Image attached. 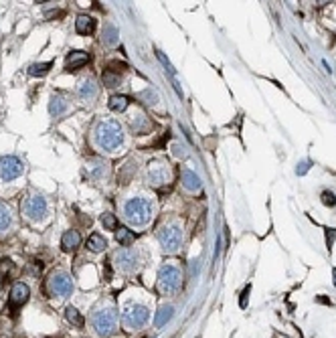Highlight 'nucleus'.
Returning a JSON list of instances; mask_svg holds the SVG:
<instances>
[{"mask_svg": "<svg viewBox=\"0 0 336 338\" xmlns=\"http://www.w3.org/2000/svg\"><path fill=\"white\" fill-rule=\"evenodd\" d=\"M332 273H334V277H336V269H334V271H332ZM334 284H336V279H334Z\"/></svg>", "mask_w": 336, "mask_h": 338, "instance_id": "obj_35", "label": "nucleus"}, {"mask_svg": "<svg viewBox=\"0 0 336 338\" xmlns=\"http://www.w3.org/2000/svg\"><path fill=\"white\" fill-rule=\"evenodd\" d=\"M75 29L79 35H91L95 31V20L87 14H79L77 20H75Z\"/></svg>", "mask_w": 336, "mask_h": 338, "instance_id": "obj_16", "label": "nucleus"}, {"mask_svg": "<svg viewBox=\"0 0 336 338\" xmlns=\"http://www.w3.org/2000/svg\"><path fill=\"white\" fill-rule=\"evenodd\" d=\"M158 241L162 245L164 251H176L182 243V229L178 223H164L160 229H158Z\"/></svg>", "mask_w": 336, "mask_h": 338, "instance_id": "obj_4", "label": "nucleus"}, {"mask_svg": "<svg viewBox=\"0 0 336 338\" xmlns=\"http://www.w3.org/2000/svg\"><path fill=\"white\" fill-rule=\"evenodd\" d=\"M79 243H81V235L77 231H65L61 237V247L65 251H73L75 247H79Z\"/></svg>", "mask_w": 336, "mask_h": 338, "instance_id": "obj_15", "label": "nucleus"}, {"mask_svg": "<svg viewBox=\"0 0 336 338\" xmlns=\"http://www.w3.org/2000/svg\"><path fill=\"white\" fill-rule=\"evenodd\" d=\"M172 172H170V164L164 162V160H152L148 164V170H146V180L148 184L152 186H162V184H168Z\"/></svg>", "mask_w": 336, "mask_h": 338, "instance_id": "obj_6", "label": "nucleus"}, {"mask_svg": "<svg viewBox=\"0 0 336 338\" xmlns=\"http://www.w3.org/2000/svg\"><path fill=\"white\" fill-rule=\"evenodd\" d=\"M118 326V312L116 310H99L93 316V328L101 336H109Z\"/></svg>", "mask_w": 336, "mask_h": 338, "instance_id": "obj_7", "label": "nucleus"}, {"mask_svg": "<svg viewBox=\"0 0 336 338\" xmlns=\"http://www.w3.org/2000/svg\"><path fill=\"white\" fill-rule=\"evenodd\" d=\"M122 318L128 328H142L150 318V310L142 304H130V306H126Z\"/></svg>", "mask_w": 336, "mask_h": 338, "instance_id": "obj_5", "label": "nucleus"}, {"mask_svg": "<svg viewBox=\"0 0 336 338\" xmlns=\"http://www.w3.org/2000/svg\"><path fill=\"white\" fill-rule=\"evenodd\" d=\"M174 154H176V156H182V148H180V146H178V144H176V146H174Z\"/></svg>", "mask_w": 336, "mask_h": 338, "instance_id": "obj_34", "label": "nucleus"}, {"mask_svg": "<svg viewBox=\"0 0 336 338\" xmlns=\"http://www.w3.org/2000/svg\"><path fill=\"white\" fill-rule=\"evenodd\" d=\"M101 225H103L105 229H109V231H116V229H118V219H116L111 213H103V215H101Z\"/></svg>", "mask_w": 336, "mask_h": 338, "instance_id": "obj_26", "label": "nucleus"}, {"mask_svg": "<svg viewBox=\"0 0 336 338\" xmlns=\"http://www.w3.org/2000/svg\"><path fill=\"white\" fill-rule=\"evenodd\" d=\"M29 294H31L29 286L22 284V281H16V284L12 286V290H10V304H12V306H22V304L29 300Z\"/></svg>", "mask_w": 336, "mask_h": 338, "instance_id": "obj_13", "label": "nucleus"}, {"mask_svg": "<svg viewBox=\"0 0 336 338\" xmlns=\"http://www.w3.org/2000/svg\"><path fill=\"white\" fill-rule=\"evenodd\" d=\"M65 318H67L73 326H83V318H81V314H79L73 306H69V308L65 310Z\"/></svg>", "mask_w": 336, "mask_h": 338, "instance_id": "obj_24", "label": "nucleus"}, {"mask_svg": "<svg viewBox=\"0 0 336 338\" xmlns=\"http://www.w3.org/2000/svg\"><path fill=\"white\" fill-rule=\"evenodd\" d=\"M180 286H182L180 269L176 265H172V263L162 265L160 271H158V290L162 294H174V292L180 290Z\"/></svg>", "mask_w": 336, "mask_h": 338, "instance_id": "obj_3", "label": "nucleus"}, {"mask_svg": "<svg viewBox=\"0 0 336 338\" xmlns=\"http://www.w3.org/2000/svg\"><path fill=\"white\" fill-rule=\"evenodd\" d=\"M51 65H53V63H35V65L29 67V73L35 75V77H37V75H45V73L51 69Z\"/></svg>", "mask_w": 336, "mask_h": 338, "instance_id": "obj_25", "label": "nucleus"}, {"mask_svg": "<svg viewBox=\"0 0 336 338\" xmlns=\"http://www.w3.org/2000/svg\"><path fill=\"white\" fill-rule=\"evenodd\" d=\"M22 162L16 156H2L0 158V178L2 180H14L22 174Z\"/></svg>", "mask_w": 336, "mask_h": 338, "instance_id": "obj_10", "label": "nucleus"}, {"mask_svg": "<svg viewBox=\"0 0 336 338\" xmlns=\"http://www.w3.org/2000/svg\"><path fill=\"white\" fill-rule=\"evenodd\" d=\"M116 239H118L120 245L128 247V245H132V243L136 241V235H134V231H130V229H126V227H118V229H116Z\"/></svg>", "mask_w": 336, "mask_h": 338, "instance_id": "obj_18", "label": "nucleus"}, {"mask_svg": "<svg viewBox=\"0 0 336 338\" xmlns=\"http://www.w3.org/2000/svg\"><path fill=\"white\" fill-rule=\"evenodd\" d=\"M65 109H67V101H65L61 95H53L51 101H49V114L57 118V116H61Z\"/></svg>", "mask_w": 336, "mask_h": 338, "instance_id": "obj_17", "label": "nucleus"}, {"mask_svg": "<svg viewBox=\"0 0 336 338\" xmlns=\"http://www.w3.org/2000/svg\"><path fill=\"white\" fill-rule=\"evenodd\" d=\"M128 97L126 95H111L109 97V101H107V105H109V109H114V111H124L126 107H128Z\"/></svg>", "mask_w": 336, "mask_h": 338, "instance_id": "obj_20", "label": "nucleus"}, {"mask_svg": "<svg viewBox=\"0 0 336 338\" xmlns=\"http://www.w3.org/2000/svg\"><path fill=\"white\" fill-rule=\"evenodd\" d=\"M103 85H107V87H116V85H120V73H114L111 69L103 71Z\"/></svg>", "mask_w": 336, "mask_h": 338, "instance_id": "obj_27", "label": "nucleus"}, {"mask_svg": "<svg viewBox=\"0 0 336 338\" xmlns=\"http://www.w3.org/2000/svg\"><path fill=\"white\" fill-rule=\"evenodd\" d=\"M49 290H51V294H55L59 298H67L73 292V281H71V277L67 273L57 271V273H53L49 277Z\"/></svg>", "mask_w": 336, "mask_h": 338, "instance_id": "obj_8", "label": "nucleus"}, {"mask_svg": "<svg viewBox=\"0 0 336 338\" xmlns=\"http://www.w3.org/2000/svg\"><path fill=\"white\" fill-rule=\"evenodd\" d=\"M47 213V201L41 194H33L24 203V217L31 221H41Z\"/></svg>", "mask_w": 336, "mask_h": 338, "instance_id": "obj_9", "label": "nucleus"}, {"mask_svg": "<svg viewBox=\"0 0 336 338\" xmlns=\"http://www.w3.org/2000/svg\"><path fill=\"white\" fill-rule=\"evenodd\" d=\"M87 247H89L91 251L99 254V251H103V249L107 247V241L103 239V235H99V233H93V235L87 239Z\"/></svg>", "mask_w": 336, "mask_h": 338, "instance_id": "obj_19", "label": "nucleus"}, {"mask_svg": "<svg viewBox=\"0 0 336 338\" xmlns=\"http://www.w3.org/2000/svg\"><path fill=\"white\" fill-rule=\"evenodd\" d=\"M322 203H324L326 207H334V205H336V196L332 194V192L324 190V192H322Z\"/></svg>", "mask_w": 336, "mask_h": 338, "instance_id": "obj_29", "label": "nucleus"}, {"mask_svg": "<svg viewBox=\"0 0 336 338\" xmlns=\"http://www.w3.org/2000/svg\"><path fill=\"white\" fill-rule=\"evenodd\" d=\"M249 292H251V288L247 286V288H245V292H243V298H241V308H245V306H247V304H245V298L249 296Z\"/></svg>", "mask_w": 336, "mask_h": 338, "instance_id": "obj_33", "label": "nucleus"}, {"mask_svg": "<svg viewBox=\"0 0 336 338\" xmlns=\"http://www.w3.org/2000/svg\"><path fill=\"white\" fill-rule=\"evenodd\" d=\"M118 37H120L118 29H116L114 24H105V31H103V43H105V45H116V43H118Z\"/></svg>", "mask_w": 336, "mask_h": 338, "instance_id": "obj_22", "label": "nucleus"}, {"mask_svg": "<svg viewBox=\"0 0 336 338\" xmlns=\"http://www.w3.org/2000/svg\"><path fill=\"white\" fill-rule=\"evenodd\" d=\"M172 312H174V310H172V306H162V308L158 310L156 318H154V324H156L158 328H160V326H164L168 320L172 318Z\"/></svg>", "mask_w": 336, "mask_h": 338, "instance_id": "obj_21", "label": "nucleus"}, {"mask_svg": "<svg viewBox=\"0 0 336 338\" xmlns=\"http://www.w3.org/2000/svg\"><path fill=\"white\" fill-rule=\"evenodd\" d=\"M180 178H182V186L190 192H197L201 188V178L192 172L190 168H182L180 170Z\"/></svg>", "mask_w": 336, "mask_h": 338, "instance_id": "obj_14", "label": "nucleus"}, {"mask_svg": "<svg viewBox=\"0 0 336 338\" xmlns=\"http://www.w3.org/2000/svg\"><path fill=\"white\" fill-rule=\"evenodd\" d=\"M79 93H81L83 97H95L97 87L93 83V79H83V81H79Z\"/></svg>", "mask_w": 336, "mask_h": 338, "instance_id": "obj_23", "label": "nucleus"}, {"mask_svg": "<svg viewBox=\"0 0 336 338\" xmlns=\"http://www.w3.org/2000/svg\"><path fill=\"white\" fill-rule=\"evenodd\" d=\"M10 225V213L4 205H0V231H4Z\"/></svg>", "mask_w": 336, "mask_h": 338, "instance_id": "obj_28", "label": "nucleus"}, {"mask_svg": "<svg viewBox=\"0 0 336 338\" xmlns=\"http://www.w3.org/2000/svg\"><path fill=\"white\" fill-rule=\"evenodd\" d=\"M152 215H154V207L144 196H134L124 205V217L130 225H136V227L146 225L152 219Z\"/></svg>", "mask_w": 336, "mask_h": 338, "instance_id": "obj_2", "label": "nucleus"}, {"mask_svg": "<svg viewBox=\"0 0 336 338\" xmlns=\"http://www.w3.org/2000/svg\"><path fill=\"white\" fill-rule=\"evenodd\" d=\"M138 261H140L138 254L132 251V249H122V251L116 254V265H118V269H122L126 273L136 271L138 269Z\"/></svg>", "mask_w": 336, "mask_h": 338, "instance_id": "obj_11", "label": "nucleus"}, {"mask_svg": "<svg viewBox=\"0 0 336 338\" xmlns=\"http://www.w3.org/2000/svg\"><path fill=\"white\" fill-rule=\"evenodd\" d=\"M12 269V261L10 259H2L0 261V277H4V273H8Z\"/></svg>", "mask_w": 336, "mask_h": 338, "instance_id": "obj_30", "label": "nucleus"}, {"mask_svg": "<svg viewBox=\"0 0 336 338\" xmlns=\"http://www.w3.org/2000/svg\"><path fill=\"white\" fill-rule=\"evenodd\" d=\"M87 61H89L87 53H83V51H71L67 55V59H65V71H77V69H81V67L87 65Z\"/></svg>", "mask_w": 336, "mask_h": 338, "instance_id": "obj_12", "label": "nucleus"}, {"mask_svg": "<svg viewBox=\"0 0 336 338\" xmlns=\"http://www.w3.org/2000/svg\"><path fill=\"white\" fill-rule=\"evenodd\" d=\"M93 142L101 150H107V152L118 150L124 142V130H122L120 122H116V120L99 122L93 130Z\"/></svg>", "mask_w": 336, "mask_h": 338, "instance_id": "obj_1", "label": "nucleus"}, {"mask_svg": "<svg viewBox=\"0 0 336 338\" xmlns=\"http://www.w3.org/2000/svg\"><path fill=\"white\" fill-rule=\"evenodd\" d=\"M308 168H310V162H302V164H300V168L296 170V172H298V174H306Z\"/></svg>", "mask_w": 336, "mask_h": 338, "instance_id": "obj_32", "label": "nucleus"}, {"mask_svg": "<svg viewBox=\"0 0 336 338\" xmlns=\"http://www.w3.org/2000/svg\"><path fill=\"white\" fill-rule=\"evenodd\" d=\"M328 231V247H332V241H334V235H336V229H326Z\"/></svg>", "mask_w": 336, "mask_h": 338, "instance_id": "obj_31", "label": "nucleus"}]
</instances>
